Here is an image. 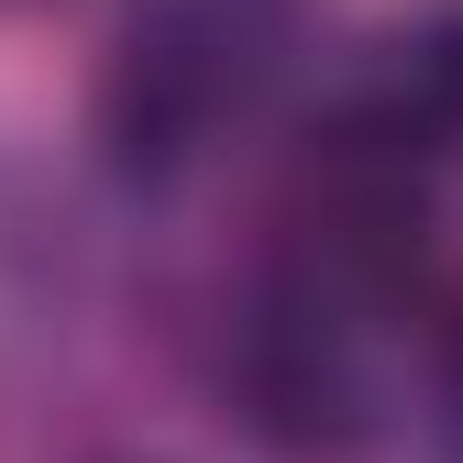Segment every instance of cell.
<instances>
[{"mask_svg": "<svg viewBox=\"0 0 463 463\" xmlns=\"http://www.w3.org/2000/svg\"><path fill=\"white\" fill-rule=\"evenodd\" d=\"M287 67H298V0H133L99 67V144L133 177H177Z\"/></svg>", "mask_w": 463, "mask_h": 463, "instance_id": "6da1fadb", "label": "cell"}, {"mask_svg": "<svg viewBox=\"0 0 463 463\" xmlns=\"http://www.w3.org/2000/svg\"><path fill=\"white\" fill-rule=\"evenodd\" d=\"M232 397H243V420H254L276 452H298V463L354 452L364 420H375L364 364H354V298L287 265L265 298L243 309V342H232Z\"/></svg>", "mask_w": 463, "mask_h": 463, "instance_id": "7a4b0ae2", "label": "cell"}, {"mask_svg": "<svg viewBox=\"0 0 463 463\" xmlns=\"http://www.w3.org/2000/svg\"><path fill=\"white\" fill-rule=\"evenodd\" d=\"M441 441H452V463H463V320L441 331Z\"/></svg>", "mask_w": 463, "mask_h": 463, "instance_id": "3957f363", "label": "cell"}]
</instances>
